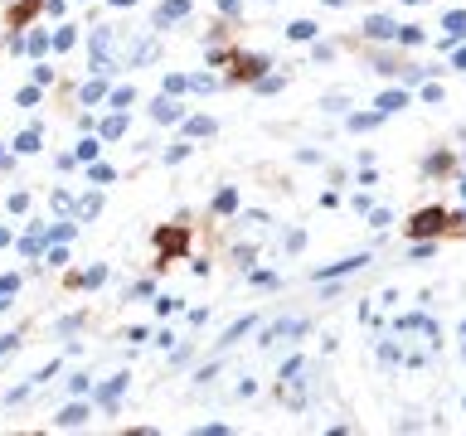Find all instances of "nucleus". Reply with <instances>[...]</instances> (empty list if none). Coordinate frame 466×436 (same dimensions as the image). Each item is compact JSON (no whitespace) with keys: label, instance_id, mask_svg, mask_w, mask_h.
Masks as SVG:
<instances>
[{"label":"nucleus","instance_id":"obj_1","mask_svg":"<svg viewBox=\"0 0 466 436\" xmlns=\"http://www.w3.org/2000/svg\"><path fill=\"white\" fill-rule=\"evenodd\" d=\"M447 223H452V218L442 214V209H423V214L413 218L408 228H413V238H428V233H442V228H447Z\"/></svg>","mask_w":466,"mask_h":436},{"label":"nucleus","instance_id":"obj_2","mask_svg":"<svg viewBox=\"0 0 466 436\" xmlns=\"http://www.w3.org/2000/svg\"><path fill=\"white\" fill-rule=\"evenodd\" d=\"M442 29H447V39H466V10H452L442 20Z\"/></svg>","mask_w":466,"mask_h":436},{"label":"nucleus","instance_id":"obj_3","mask_svg":"<svg viewBox=\"0 0 466 436\" xmlns=\"http://www.w3.org/2000/svg\"><path fill=\"white\" fill-rule=\"evenodd\" d=\"M263 73V58H233V78H258Z\"/></svg>","mask_w":466,"mask_h":436},{"label":"nucleus","instance_id":"obj_4","mask_svg":"<svg viewBox=\"0 0 466 436\" xmlns=\"http://www.w3.org/2000/svg\"><path fill=\"white\" fill-rule=\"evenodd\" d=\"M398 107H408V92H403V87H393V92L379 97V111H398Z\"/></svg>","mask_w":466,"mask_h":436},{"label":"nucleus","instance_id":"obj_5","mask_svg":"<svg viewBox=\"0 0 466 436\" xmlns=\"http://www.w3.org/2000/svg\"><path fill=\"white\" fill-rule=\"evenodd\" d=\"M364 29H369L374 39H393V29H398V25H393V20H384V15H374V20H369Z\"/></svg>","mask_w":466,"mask_h":436},{"label":"nucleus","instance_id":"obj_6","mask_svg":"<svg viewBox=\"0 0 466 436\" xmlns=\"http://www.w3.org/2000/svg\"><path fill=\"white\" fill-rule=\"evenodd\" d=\"M39 5H44V0H25V5H15V15H10V25H25V20L34 15V10H39Z\"/></svg>","mask_w":466,"mask_h":436},{"label":"nucleus","instance_id":"obj_7","mask_svg":"<svg viewBox=\"0 0 466 436\" xmlns=\"http://www.w3.org/2000/svg\"><path fill=\"white\" fill-rule=\"evenodd\" d=\"M161 243H165V252H180V247H185V228H170V233H161Z\"/></svg>","mask_w":466,"mask_h":436},{"label":"nucleus","instance_id":"obj_8","mask_svg":"<svg viewBox=\"0 0 466 436\" xmlns=\"http://www.w3.org/2000/svg\"><path fill=\"white\" fill-rule=\"evenodd\" d=\"M393 34H398V44H418V39H423V29H418V25H398Z\"/></svg>","mask_w":466,"mask_h":436},{"label":"nucleus","instance_id":"obj_9","mask_svg":"<svg viewBox=\"0 0 466 436\" xmlns=\"http://www.w3.org/2000/svg\"><path fill=\"white\" fill-rule=\"evenodd\" d=\"M452 58H457V68H466V49H457V54H452Z\"/></svg>","mask_w":466,"mask_h":436},{"label":"nucleus","instance_id":"obj_10","mask_svg":"<svg viewBox=\"0 0 466 436\" xmlns=\"http://www.w3.org/2000/svg\"><path fill=\"white\" fill-rule=\"evenodd\" d=\"M462 199H466V180H462Z\"/></svg>","mask_w":466,"mask_h":436}]
</instances>
